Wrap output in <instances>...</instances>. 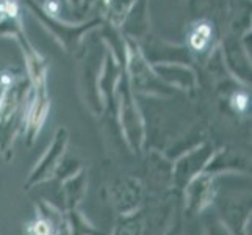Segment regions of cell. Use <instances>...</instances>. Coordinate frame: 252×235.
<instances>
[{
  "label": "cell",
  "mask_w": 252,
  "mask_h": 235,
  "mask_svg": "<svg viewBox=\"0 0 252 235\" xmlns=\"http://www.w3.org/2000/svg\"><path fill=\"white\" fill-rule=\"evenodd\" d=\"M212 39V27L207 22H199L189 34L191 47L194 50H204Z\"/></svg>",
  "instance_id": "6da1fadb"
},
{
  "label": "cell",
  "mask_w": 252,
  "mask_h": 235,
  "mask_svg": "<svg viewBox=\"0 0 252 235\" xmlns=\"http://www.w3.org/2000/svg\"><path fill=\"white\" fill-rule=\"evenodd\" d=\"M0 16L2 17L17 16V3L14 0H2V2H0Z\"/></svg>",
  "instance_id": "7a4b0ae2"
},
{
  "label": "cell",
  "mask_w": 252,
  "mask_h": 235,
  "mask_svg": "<svg viewBox=\"0 0 252 235\" xmlns=\"http://www.w3.org/2000/svg\"><path fill=\"white\" fill-rule=\"evenodd\" d=\"M232 103H233V107L238 108V110H245V107L248 105V98H246V94H243V93H238L233 96V99H232Z\"/></svg>",
  "instance_id": "3957f363"
},
{
  "label": "cell",
  "mask_w": 252,
  "mask_h": 235,
  "mask_svg": "<svg viewBox=\"0 0 252 235\" xmlns=\"http://www.w3.org/2000/svg\"><path fill=\"white\" fill-rule=\"evenodd\" d=\"M46 10L50 14H55L58 11V3L55 2V0H50V2H47V5H46Z\"/></svg>",
  "instance_id": "277c9868"
}]
</instances>
